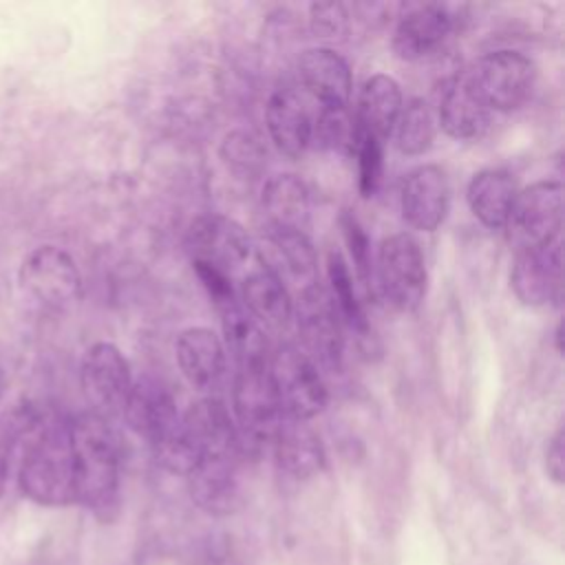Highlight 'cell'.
Masks as SVG:
<instances>
[{"instance_id":"obj_1","label":"cell","mask_w":565,"mask_h":565,"mask_svg":"<svg viewBox=\"0 0 565 565\" xmlns=\"http://www.w3.org/2000/svg\"><path fill=\"white\" fill-rule=\"evenodd\" d=\"M75 459V503L102 519L119 508L121 437L110 419L86 411L68 422Z\"/></svg>"},{"instance_id":"obj_2","label":"cell","mask_w":565,"mask_h":565,"mask_svg":"<svg viewBox=\"0 0 565 565\" xmlns=\"http://www.w3.org/2000/svg\"><path fill=\"white\" fill-rule=\"evenodd\" d=\"M18 479L22 492L40 505L75 503V459L66 419L49 415L26 441Z\"/></svg>"},{"instance_id":"obj_3","label":"cell","mask_w":565,"mask_h":565,"mask_svg":"<svg viewBox=\"0 0 565 565\" xmlns=\"http://www.w3.org/2000/svg\"><path fill=\"white\" fill-rule=\"evenodd\" d=\"M232 408L238 452L260 455L263 450L271 448V441L285 415L278 406L267 369L236 371Z\"/></svg>"},{"instance_id":"obj_4","label":"cell","mask_w":565,"mask_h":565,"mask_svg":"<svg viewBox=\"0 0 565 565\" xmlns=\"http://www.w3.org/2000/svg\"><path fill=\"white\" fill-rule=\"evenodd\" d=\"M466 77L490 110L510 113L530 99L536 84V66L523 53L501 49L479 57L466 68Z\"/></svg>"},{"instance_id":"obj_5","label":"cell","mask_w":565,"mask_h":565,"mask_svg":"<svg viewBox=\"0 0 565 565\" xmlns=\"http://www.w3.org/2000/svg\"><path fill=\"white\" fill-rule=\"evenodd\" d=\"M271 388L285 417L309 422L327 406V386L318 366L294 344H282L267 369Z\"/></svg>"},{"instance_id":"obj_6","label":"cell","mask_w":565,"mask_h":565,"mask_svg":"<svg viewBox=\"0 0 565 565\" xmlns=\"http://www.w3.org/2000/svg\"><path fill=\"white\" fill-rule=\"evenodd\" d=\"M375 274L380 291L391 307L413 311L422 305L428 276L422 247L411 234L399 232L380 243Z\"/></svg>"},{"instance_id":"obj_7","label":"cell","mask_w":565,"mask_h":565,"mask_svg":"<svg viewBox=\"0 0 565 565\" xmlns=\"http://www.w3.org/2000/svg\"><path fill=\"white\" fill-rule=\"evenodd\" d=\"M563 188L558 181H536L516 192L505 218V234L514 249L543 247L558 238Z\"/></svg>"},{"instance_id":"obj_8","label":"cell","mask_w":565,"mask_h":565,"mask_svg":"<svg viewBox=\"0 0 565 565\" xmlns=\"http://www.w3.org/2000/svg\"><path fill=\"white\" fill-rule=\"evenodd\" d=\"M296 322L307 358L313 364L318 362L331 371H338L342 366L344 351V322L329 289H324L320 282L300 289Z\"/></svg>"},{"instance_id":"obj_9","label":"cell","mask_w":565,"mask_h":565,"mask_svg":"<svg viewBox=\"0 0 565 565\" xmlns=\"http://www.w3.org/2000/svg\"><path fill=\"white\" fill-rule=\"evenodd\" d=\"M79 382L90 411L110 419L121 415L135 380L128 360L115 344L95 342L82 358Z\"/></svg>"},{"instance_id":"obj_10","label":"cell","mask_w":565,"mask_h":565,"mask_svg":"<svg viewBox=\"0 0 565 565\" xmlns=\"http://www.w3.org/2000/svg\"><path fill=\"white\" fill-rule=\"evenodd\" d=\"M20 287L42 307L66 309L82 296V276L71 254L40 245L22 260Z\"/></svg>"},{"instance_id":"obj_11","label":"cell","mask_w":565,"mask_h":565,"mask_svg":"<svg viewBox=\"0 0 565 565\" xmlns=\"http://www.w3.org/2000/svg\"><path fill=\"white\" fill-rule=\"evenodd\" d=\"M185 245L194 263H205L227 276L252 254L247 232L223 214L196 216L188 227Z\"/></svg>"},{"instance_id":"obj_12","label":"cell","mask_w":565,"mask_h":565,"mask_svg":"<svg viewBox=\"0 0 565 565\" xmlns=\"http://www.w3.org/2000/svg\"><path fill=\"white\" fill-rule=\"evenodd\" d=\"M121 415L126 424L150 444V448L177 435L181 426L174 397L161 382L152 377L132 382Z\"/></svg>"},{"instance_id":"obj_13","label":"cell","mask_w":565,"mask_h":565,"mask_svg":"<svg viewBox=\"0 0 565 565\" xmlns=\"http://www.w3.org/2000/svg\"><path fill=\"white\" fill-rule=\"evenodd\" d=\"M181 435L196 459L241 455L236 446V428L227 406L218 397H201L181 415Z\"/></svg>"},{"instance_id":"obj_14","label":"cell","mask_w":565,"mask_h":565,"mask_svg":"<svg viewBox=\"0 0 565 565\" xmlns=\"http://www.w3.org/2000/svg\"><path fill=\"white\" fill-rule=\"evenodd\" d=\"M450 207V181L441 166L424 163L408 172L402 185V216L419 232H435Z\"/></svg>"},{"instance_id":"obj_15","label":"cell","mask_w":565,"mask_h":565,"mask_svg":"<svg viewBox=\"0 0 565 565\" xmlns=\"http://www.w3.org/2000/svg\"><path fill=\"white\" fill-rule=\"evenodd\" d=\"M452 33V15L444 4H413L393 31V53L404 62H419L437 53Z\"/></svg>"},{"instance_id":"obj_16","label":"cell","mask_w":565,"mask_h":565,"mask_svg":"<svg viewBox=\"0 0 565 565\" xmlns=\"http://www.w3.org/2000/svg\"><path fill=\"white\" fill-rule=\"evenodd\" d=\"M510 287L527 307L552 302L561 289V245L558 238L543 247L514 252Z\"/></svg>"},{"instance_id":"obj_17","label":"cell","mask_w":565,"mask_h":565,"mask_svg":"<svg viewBox=\"0 0 565 565\" xmlns=\"http://www.w3.org/2000/svg\"><path fill=\"white\" fill-rule=\"evenodd\" d=\"M238 455L201 459L185 477L192 501L210 514H232L243 503Z\"/></svg>"},{"instance_id":"obj_18","label":"cell","mask_w":565,"mask_h":565,"mask_svg":"<svg viewBox=\"0 0 565 565\" xmlns=\"http://www.w3.org/2000/svg\"><path fill=\"white\" fill-rule=\"evenodd\" d=\"M174 353L179 369L192 388L201 393H212L218 388L225 375V349L212 329H183L174 342Z\"/></svg>"},{"instance_id":"obj_19","label":"cell","mask_w":565,"mask_h":565,"mask_svg":"<svg viewBox=\"0 0 565 565\" xmlns=\"http://www.w3.org/2000/svg\"><path fill=\"white\" fill-rule=\"evenodd\" d=\"M265 121L269 137L278 152L298 159L311 143L313 119L302 95L296 88H278L265 106Z\"/></svg>"},{"instance_id":"obj_20","label":"cell","mask_w":565,"mask_h":565,"mask_svg":"<svg viewBox=\"0 0 565 565\" xmlns=\"http://www.w3.org/2000/svg\"><path fill=\"white\" fill-rule=\"evenodd\" d=\"M490 115L492 110L470 86L466 71L446 84L439 99V124L448 137L459 141L481 137L490 126Z\"/></svg>"},{"instance_id":"obj_21","label":"cell","mask_w":565,"mask_h":565,"mask_svg":"<svg viewBox=\"0 0 565 565\" xmlns=\"http://www.w3.org/2000/svg\"><path fill=\"white\" fill-rule=\"evenodd\" d=\"M302 86L320 106H347L351 97V71L347 60L327 46L307 49L298 62Z\"/></svg>"},{"instance_id":"obj_22","label":"cell","mask_w":565,"mask_h":565,"mask_svg":"<svg viewBox=\"0 0 565 565\" xmlns=\"http://www.w3.org/2000/svg\"><path fill=\"white\" fill-rule=\"evenodd\" d=\"M271 450L278 468L294 479H309L324 468L322 441L307 422L282 417Z\"/></svg>"},{"instance_id":"obj_23","label":"cell","mask_w":565,"mask_h":565,"mask_svg":"<svg viewBox=\"0 0 565 565\" xmlns=\"http://www.w3.org/2000/svg\"><path fill=\"white\" fill-rule=\"evenodd\" d=\"M243 307L258 324H265L269 329H285L294 311L282 278L265 265L245 276Z\"/></svg>"},{"instance_id":"obj_24","label":"cell","mask_w":565,"mask_h":565,"mask_svg":"<svg viewBox=\"0 0 565 565\" xmlns=\"http://www.w3.org/2000/svg\"><path fill=\"white\" fill-rule=\"evenodd\" d=\"M399 113H402L399 84L384 73L371 75L360 88L358 115H355L358 126L364 132L384 141L393 132Z\"/></svg>"},{"instance_id":"obj_25","label":"cell","mask_w":565,"mask_h":565,"mask_svg":"<svg viewBox=\"0 0 565 565\" xmlns=\"http://www.w3.org/2000/svg\"><path fill=\"white\" fill-rule=\"evenodd\" d=\"M221 311L223 340L236 362L238 371H260L267 369V340L260 324L247 313V309L236 300Z\"/></svg>"},{"instance_id":"obj_26","label":"cell","mask_w":565,"mask_h":565,"mask_svg":"<svg viewBox=\"0 0 565 565\" xmlns=\"http://www.w3.org/2000/svg\"><path fill=\"white\" fill-rule=\"evenodd\" d=\"M516 192V181L508 170L488 168L470 179L466 199L475 218L486 227L497 230L505 225Z\"/></svg>"},{"instance_id":"obj_27","label":"cell","mask_w":565,"mask_h":565,"mask_svg":"<svg viewBox=\"0 0 565 565\" xmlns=\"http://www.w3.org/2000/svg\"><path fill=\"white\" fill-rule=\"evenodd\" d=\"M263 207L269 227L302 232L309 221V190L296 174H274L263 185Z\"/></svg>"},{"instance_id":"obj_28","label":"cell","mask_w":565,"mask_h":565,"mask_svg":"<svg viewBox=\"0 0 565 565\" xmlns=\"http://www.w3.org/2000/svg\"><path fill=\"white\" fill-rule=\"evenodd\" d=\"M267 249L274 256V263L265 265L274 274H287L296 282H302V289L318 282V258L311 241L300 230H278L269 227Z\"/></svg>"},{"instance_id":"obj_29","label":"cell","mask_w":565,"mask_h":565,"mask_svg":"<svg viewBox=\"0 0 565 565\" xmlns=\"http://www.w3.org/2000/svg\"><path fill=\"white\" fill-rule=\"evenodd\" d=\"M327 276H329V294L340 311V318L347 327L358 331L360 335L369 333V322L364 316V309L358 300L353 276L349 271V265L344 256L338 249H329L327 254Z\"/></svg>"},{"instance_id":"obj_30","label":"cell","mask_w":565,"mask_h":565,"mask_svg":"<svg viewBox=\"0 0 565 565\" xmlns=\"http://www.w3.org/2000/svg\"><path fill=\"white\" fill-rule=\"evenodd\" d=\"M395 141L402 154L417 157L424 154L435 137V121L430 115V108L424 99L415 97L406 106H402V113L395 121Z\"/></svg>"},{"instance_id":"obj_31","label":"cell","mask_w":565,"mask_h":565,"mask_svg":"<svg viewBox=\"0 0 565 565\" xmlns=\"http://www.w3.org/2000/svg\"><path fill=\"white\" fill-rule=\"evenodd\" d=\"M358 132L360 126L347 106H320L318 119L313 121L311 141L327 150L353 154Z\"/></svg>"},{"instance_id":"obj_32","label":"cell","mask_w":565,"mask_h":565,"mask_svg":"<svg viewBox=\"0 0 565 565\" xmlns=\"http://www.w3.org/2000/svg\"><path fill=\"white\" fill-rule=\"evenodd\" d=\"M221 159L234 174L254 179L267 166V150L254 132L232 130L221 141Z\"/></svg>"},{"instance_id":"obj_33","label":"cell","mask_w":565,"mask_h":565,"mask_svg":"<svg viewBox=\"0 0 565 565\" xmlns=\"http://www.w3.org/2000/svg\"><path fill=\"white\" fill-rule=\"evenodd\" d=\"M355 159H358V188L362 196H371L382 179V166H384V141H380L377 137L364 132L360 128L358 132V141H355V150H353Z\"/></svg>"},{"instance_id":"obj_34","label":"cell","mask_w":565,"mask_h":565,"mask_svg":"<svg viewBox=\"0 0 565 565\" xmlns=\"http://www.w3.org/2000/svg\"><path fill=\"white\" fill-rule=\"evenodd\" d=\"M309 26L316 38L335 40L349 29V13L342 2H313L309 7Z\"/></svg>"},{"instance_id":"obj_35","label":"cell","mask_w":565,"mask_h":565,"mask_svg":"<svg viewBox=\"0 0 565 565\" xmlns=\"http://www.w3.org/2000/svg\"><path fill=\"white\" fill-rule=\"evenodd\" d=\"M340 227L344 232V241H347V247L351 252L358 276L364 282H369V278H371V247H369V238H366L360 221L351 212H342Z\"/></svg>"},{"instance_id":"obj_36","label":"cell","mask_w":565,"mask_h":565,"mask_svg":"<svg viewBox=\"0 0 565 565\" xmlns=\"http://www.w3.org/2000/svg\"><path fill=\"white\" fill-rule=\"evenodd\" d=\"M192 267H194L199 280L203 282L205 291L210 294V298L214 300V305H216L218 309H223V307L236 302L227 274H223V271H218V269H214V267H210V265H205V263H194V260H192Z\"/></svg>"},{"instance_id":"obj_37","label":"cell","mask_w":565,"mask_h":565,"mask_svg":"<svg viewBox=\"0 0 565 565\" xmlns=\"http://www.w3.org/2000/svg\"><path fill=\"white\" fill-rule=\"evenodd\" d=\"M563 428H558L545 448V472L554 483H563L565 475V450H563Z\"/></svg>"},{"instance_id":"obj_38","label":"cell","mask_w":565,"mask_h":565,"mask_svg":"<svg viewBox=\"0 0 565 565\" xmlns=\"http://www.w3.org/2000/svg\"><path fill=\"white\" fill-rule=\"evenodd\" d=\"M7 477H9V450L0 444V497L7 486Z\"/></svg>"},{"instance_id":"obj_39","label":"cell","mask_w":565,"mask_h":565,"mask_svg":"<svg viewBox=\"0 0 565 565\" xmlns=\"http://www.w3.org/2000/svg\"><path fill=\"white\" fill-rule=\"evenodd\" d=\"M554 335H556V351H558V353H563V324H561V322H558V327H556Z\"/></svg>"}]
</instances>
